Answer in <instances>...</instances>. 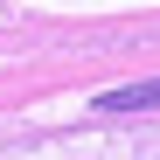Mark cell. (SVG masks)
<instances>
[{"label": "cell", "instance_id": "cell-1", "mask_svg": "<svg viewBox=\"0 0 160 160\" xmlns=\"http://www.w3.org/2000/svg\"><path fill=\"white\" fill-rule=\"evenodd\" d=\"M0 160H160V125H63L0 146Z\"/></svg>", "mask_w": 160, "mask_h": 160}, {"label": "cell", "instance_id": "cell-2", "mask_svg": "<svg viewBox=\"0 0 160 160\" xmlns=\"http://www.w3.org/2000/svg\"><path fill=\"white\" fill-rule=\"evenodd\" d=\"M91 112H98V118H139V112H160V77H146V84H118V91H98Z\"/></svg>", "mask_w": 160, "mask_h": 160}]
</instances>
